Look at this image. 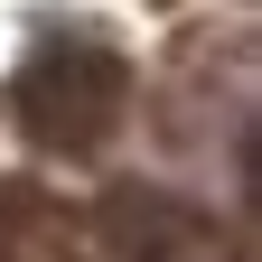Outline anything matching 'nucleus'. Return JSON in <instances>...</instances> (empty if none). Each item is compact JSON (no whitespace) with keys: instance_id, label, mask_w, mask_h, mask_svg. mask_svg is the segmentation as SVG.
Here are the masks:
<instances>
[{"instance_id":"f257e3e1","label":"nucleus","mask_w":262,"mask_h":262,"mask_svg":"<svg viewBox=\"0 0 262 262\" xmlns=\"http://www.w3.org/2000/svg\"><path fill=\"white\" fill-rule=\"evenodd\" d=\"M131 103V66L94 38H38L19 66V122L47 150H94L113 141V122Z\"/></svg>"}]
</instances>
